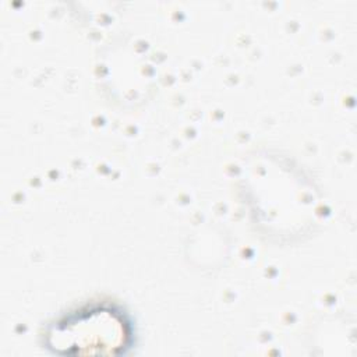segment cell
Returning <instances> with one entry per match:
<instances>
[{
	"label": "cell",
	"instance_id": "6da1fadb",
	"mask_svg": "<svg viewBox=\"0 0 357 357\" xmlns=\"http://www.w3.org/2000/svg\"><path fill=\"white\" fill-rule=\"evenodd\" d=\"M130 324L124 314L113 307H89L60 321L49 333V343L67 353L89 347H120L127 344Z\"/></svg>",
	"mask_w": 357,
	"mask_h": 357
}]
</instances>
